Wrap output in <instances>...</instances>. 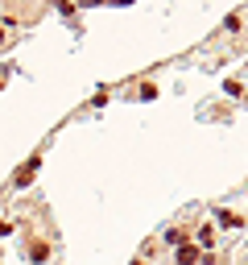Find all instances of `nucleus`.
I'll list each match as a JSON object with an SVG mask.
<instances>
[{
	"label": "nucleus",
	"mask_w": 248,
	"mask_h": 265,
	"mask_svg": "<svg viewBox=\"0 0 248 265\" xmlns=\"http://www.w3.org/2000/svg\"><path fill=\"white\" fill-rule=\"evenodd\" d=\"M178 261H182V265H195V261H199V249H195V245H182V249H178Z\"/></svg>",
	"instance_id": "nucleus-1"
},
{
	"label": "nucleus",
	"mask_w": 248,
	"mask_h": 265,
	"mask_svg": "<svg viewBox=\"0 0 248 265\" xmlns=\"http://www.w3.org/2000/svg\"><path fill=\"white\" fill-rule=\"evenodd\" d=\"M34 170H38V162H29V166H25V170H21V174H17V182H21V187H25V182H29V178H34Z\"/></svg>",
	"instance_id": "nucleus-2"
},
{
	"label": "nucleus",
	"mask_w": 248,
	"mask_h": 265,
	"mask_svg": "<svg viewBox=\"0 0 248 265\" xmlns=\"http://www.w3.org/2000/svg\"><path fill=\"white\" fill-rule=\"evenodd\" d=\"M166 241H170V245H182V241H186V232H182V228H170V232H166Z\"/></svg>",
	"instance_id": "nucleus-3"
},
{
	"label": "nucleus",
	"mask_w": 248,
	"mask_h": 265,
	"mask_svg": "<svg viewBox=\"0 0 248 265\" xmlns=\"http://www.w3.org/2000/svg\"><path fill=\"white\" fill-rule=\"evenodd\" d=\"M220 224H228V228H240V216H232V211H220Z\"/></svg>",
	"instance_id": "nucleus-4"
}]
</instances>
